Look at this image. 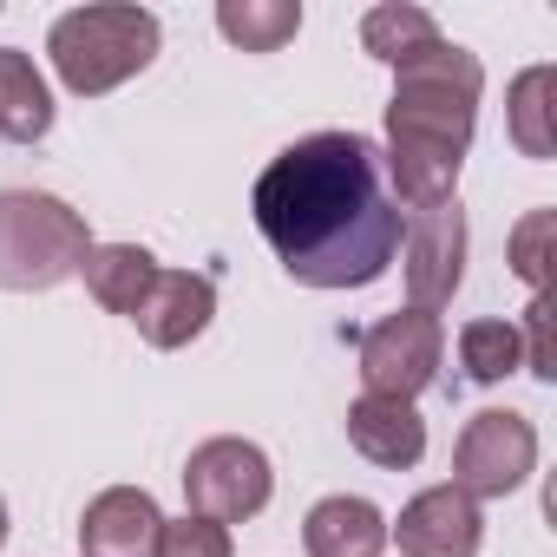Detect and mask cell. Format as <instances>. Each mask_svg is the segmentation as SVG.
<instances>
[{
  "label": "cell",
  "instance_id": "cell-17",
  "mask_svg": "<svg viewBox=\"0 0 557 557\" xmlns=\"http://www.w3.org/2000/svg\"><path fill=\"white\" fill-rule=\"evenodd\" d=\"M216 34L230 47H243V53H283L302 34V8L296 0H223Z\"/></svg>",
  "mask_w": 557,
  "mask_h": 557
},
{
  "label": "cell",
  "instance_id": "cell-10",
  "mask_svg": "<svg viewBox=\"0 0 557 557\" xmlns=\"http://www.w3.org/2000/svg\"><path fill=\"white\" fill-rule=\"evenodd\" d=\"M210 315H216V283H210V275L158 269V283L145 289V302H138L132 322H138V335L151 348H184V342H197L210 329Z\"/></svg>",
  "mask_w": 557,
  "mask_h": 557
},
{
  "label": "cell",
  "instance_id": "cell-18",
  "mask_svg": "<svg viewBox=\"0 0 557 557\" xmlns=\"http://www.w3.org/2000/svg\"><path fill=\"white\" fill-rule=\"evenodd\" d=\"M440 40V21L426 8H407V0H387V8H368L361 21V47L387 66H407L413 53H426Z\"/></svg>",
  "mask_w": 557,
  "mask_h": 557
},
{
  "label": "cell",
  "instance_id": "cell-12",
  "mask_svg": "<svg viewBox=\"0 0 557 557\" xmlns=\"http://www.w3.org/2000/svg\"><path fill=\"white\" fill-rule=\"evenodd\" d=\"M348 440H355L361 459H374V466H387V472H407V466H420V453H426V420L413 413V400L361 394V400L348 407Z\"/></svg>",
  "mask_w": 557,
  "mask_h": 557
},
{
  "label": "cell",
  "instance_id": "cell-9",
  "mask_svg": "<svg viewBox=\"0 0 557 557\" xmlns=\"http://www.w3.org/2000/svg\"><path fill=\"white\" fill-rule=\"evenodd\" d=\"M387 537L400 544V557H479L485 518L459 485H426L400 511V524H387Z\"/></svg>",
  "mask_w": 557,
  "mask_h": 557
},
{
  "label": "cell",
  "instance_id": "cell-5",
  "mask_svg": "<svg viewBox=\"0 0 557 557\" xmlns=\"http://www.w3.org/2000/svg\"><path fill=\"white\" fill-rule=\"evenodd\" d=\"M269 492H275V472H269V453L256 440H203L184 466V498L210 524L256 518L269 505Z\"/></svg>",
  "mask_w": 557,
  "mask_h": 557
},
{
  "label": "cell",
  "instance_id": "cell-19",
  "mask_svg": "<svg viewBox=\"0 0 557 557\" xmlns=\"http://www.w3.org/2000/svg\"><path fill=\"white\" fill-rule=\"evenodd\" d=\"M459 368H466V381L498 387L505 374L524 368L518 329H511V322H466V329H459Z\"/></svg>",
  "mask_w": 557,
  "mask_h": 557
},
{
  "label": "cell",
  "instance_id": "cell-15",
  "mask_svg": "<svg viewBox=\"0 0 557 557\" xmlns=\"http://www.w3.org/2000/svg\"><path fill=\"white\" fill-rule=\"evenodd\" d=\"M53 132V92L21 47H0V138L34 145Z\"/></svg>",
  "mask_w": 557,
  "mask_h": 557
},
{
  "label": "cell",
  "instance_id": "cell-2",
  "mask_svg": "<svg viewBox=\"0 0 557 557\" xmlns=\"http://www.w3.org/2000/svg\"><path fill=\"white\" fill-rule=\"evenodd\" d=\"M394 99H387V158L381 171L394 177V203L400 210H440L459 203V164L479 125V92H485V66L479 53L433 40L426 53H413L407 66H394Z\"/></svg>",
  "mask_w": 557,
  "mask_h": 557
},
{
  "label": "cell",
  "instance_id": "cell-22",
  "mask_svg": "<svg viewBox=\"0 0 557 557\" xmlns=\"http://www.w3.org/2000/svg\"><path fill=\"white\" fill-rule=\"evenodd\" d=\"M151 557H230V524H210V518H197V511L164 518Z\"/></svg>",
  "mask_w": 557,
  "mask_h": 557
},
{
  "label": "cell",
  "instance_id": "cell-7",
  "mask_svg": "<svg viewBox=\"0 0 557 557\" xmlns=\"http://www.w3.org/2000/svg\"><path fill=\"white\" fill-rule=\"evenodd\" d=\"M355 348H361V381H368V394H381V400H413V394H426L433 374H440L446 329H440V315L400 309V315L361 329Z\"/></svg>",
  "mask_w": 557,
  "mask_h": 557
},
{
  "label": "cell",
  "instance_id": "cell-4",
  "mask_svg": "<svg viewBox=\"0 0 557 557\" xmlns=\"http://www.w3.org/2000/svg\"><path fill=\"white\" fill-rule=\"evenodd\" d=\"M47 53H53V73L66 92L99 99L158 60V14H145V8H73L53 21Z\"/></svg>",
  "mask_w": 557,
  "mask_h": 557
},
{
  "label": "cell",
  "instance_id": "cell-20",
  "mask_svg": "<svg viewBox=\"0 0 557 557\" xmlns=\"http://www.w3.org/2000/svg\"><path fill=\"white\" fill-rule=\"evenodd\" d=\"M511 275L537 289H557V210H524L511 230Z\"/></svg>",
  "mask_w": 557,
  "mask_h": 557
},
{
  "label": "cell",
  "instance_id": "cell-8",
  "mask_svg": "<svg viewBox=\"0 0 557 557\" xmlns=\"http://www.w3.org/2000/svg\"><path fill=\"white\" fill-rule=\"evenodd\" d=\"M400 275H407V302L420 315H433L459 296V283H466V210L459 203H440V210L413 216Z\"/></svg>",
  "mask_w": 557,
  "mask_h": 557
},
{
  "label": "cell",
  "instance_id": "cell-3",
  "mask_svg": "<svg viewBox=\"0 0 557 557\" xmlns=\"http://www.w3.org/2000/svg\"><path fill=\"white\" fill-rule=\"evenodd\" d=\"M92 249L86 216L53 190H0V289L34 296L79 275Z\"/></svg>",
  "mask_w": 557,
  "mask_h": 557
},
{
  "label": "cell",
  "instance_id": "cell-16",
  "mask_svg": "<svg viewBox=\"0 0 557 557\" xmlns=\"http://www.w3.org/2000/svg\"><path fill=\"white\" fill-rule=\"evenodd\" d=\"M511 145L524 158H557V66H524L511 79V106H505Z\"/></svg>",
  "mask_w": 557,
  "mask_h": 557
},
{
  "label": "cell",
  "instance_id": "cell-21",
  "mask_svg": "<svg viewBox=\"0 0 557 557\" xmlns=\"http://www.w3.org/2000/svg\"><path fill=\"white\" fill-rule=\"evenodd\" d=\"M518 348H524V374L557 381V289H537V296H531Z\"/></svg>",
  "mask_w": 557,
  "mask_h": 557
},
{
  "label": "cell",
  "instance_id": "cell-11",
  "mask_svg": "<svg viewBox=\"0 0 557 557\" xmlns=\"http://www.w3.org/2000/svg\"><path fill=\"white\" fill-rule=\"evenodd\" d=\"M158 524H164V511L145 485H112L86 505L79 544H86V557H151Z\"/></svg>",
  "mask_w": 557,
  "mask_h": 557
},
{
  "label": "cell",
  "instance_id": "cell-23",
  "mask_svg": "<svg viewBox=\"0 0 557 557\" xmlns=\"http://www.w3.org/2000/svg\"><path fill=\"white\" fill-rule=\"evenodd\" d=\"M0 544H8V498H0Z\"/></svg>",
  "mask_w": 557,
  "mask_h": 557
},
{
  "label": "cell",
  "instance_id": "cell-1",
  "mask_svg": "<svg viewBox=\"0 0 557 557\" xmlns=\"http://www.w3.org/2000/svg\"><path fill=\"white\" fill-rule=\"evenodd\" d=\"M249 210L275 262L309 289H368L400 249V203L361 132H315L269 158Z\"/></svg>",
  "mask_w": 557,
  "mask_h": 557
},
{
  "label": "cell",
  "instance_id": "cell-14",
  "mask_svg": "<svg viewBox=\"0 0 557 557\" xmlns=\"http://www.w3.org/2000/svg\"><path fill=\"white\" fill-rule=\"evenodd\" d=\"M79 275H86V289H92L99 309H112V315H138L145 289L158 283V256L138 249V243H92L86 262H79Z\"/></svg>",
  "mask_w": 557,
  "mask_h": 557
},
{
  "label": "cell",
  "instance_id": "cell-6",
  "mask_svg": "<svg viewBox=\"0 0 557 557\" xmlns=\"http://www.w3.org/2000/svg\"><path fill=\"white\" fill-rule=\"evenodd\" d=\"M531 466H537V433H531V420L511 413V407L472 413L466 433H459V446H453V485H459L472 505L518 492V485L531 479Z\"/></svg>",
  "mask_w": 557,
  "mask_h": 557
},
{
  "label": "cell",
  "instance_id": "cell-13",
  "mask_svg": "<svg viewBox=\"0 0 557 557\" xmlns=\"http://www.w3.org/2000/svg\"><path fill=\"white\" fill-rule=\"evenodd\" d=\"M302 544H309V557H381L387 550V518H381L374 498L335 492L302 518Z\"/></svg>",
  "mask_w": 557,
  "mask_h": 557
}]
</instances>
